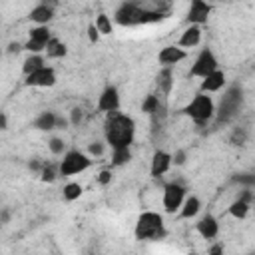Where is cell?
I'll list each match as a JSON object with an SVG mask.
<instances>
[{
	"label": "cell",
	"instance_id": "1",
	"mask_svg": "<svg viewBox=\"0 0 255 255\" xmlns=\"http://www.w3.org/2000/svg\"><path fill=\"white\" fill-rule=\"evenodd\" d=\"M106 141L114 147H129V143L133 141V135H135V122L126 116V114H118V112H112L108 116V122H106Z\"/></svg>",
	"mask_w": 255,
	"mask_h": 255
},
{
	"label": "cell",
	"instance_id": "2",
	"mask_svg": "<svg viewBox=\"0 0 255 255\" xmlns=\"http://www.w3.org/2000/svg\"><path fill=\"white\" fill-rule=\"evenodd\" d=\"M135 239L137 241H149V239H159L165 235L163 231V217L155 211H143L137 217L135 223Z\"/></svg>",
	"mask_w": 255,
	"mask_h": 255
},
{
	"label": "cell",
	"instance_id": "3",
	"mask_svg": "<svg viewBox=\"0 0 255 255\" xmlns=\"http://www.w3.org/2000/svg\"><path fill=\"white\" fill-rule=\"evenodd\" d=\"M183 112H185V116H189L193 122L205 124L207 120H211V116H213V112H215V106H213L211 98L201 92V94H197V96L183 108Z\"/></svg>",
	"mask_w": 255,
	"mask_h": 255
},
{
	"label": "cell",
	"instance_id": "4",
	"mask_svg": "<svg viewBox=\"0 0 255 255\" xmlns=\"http://www.w3.org/2000/svg\"><path fill=\"white\" fill-rule=\"evenodd\" d=\"M90 165H92V159H90L86 153L72 149V151H68V153L64 155V159H62V163H60V175H64V177L76 175V173H80V171H86Z\"/></svg>",
	"mask_w": 255,
	"mask_h": 255
},
{
	"label": "cell",
	"instance_id": "5",
	"mask_svg": "<svg viewBox=\"0 0 255 255\" xmlns=\"http://www.w3.org/2000/svg\"><path fill=\"white\" fill-rule=\"evenodd\" d=\"M213 70H217V58L213 56V52H211L209 48H205V50H201L199 56L195 58V62H193L189 74L195 76V78H205V76L211 74Z\"/></svg>",
	"mask_w": 255,
	"mask_h": 255
},
{
	"label": "cell",
	"instance_id": "6",
	"mask_svg": "<svg viewBox=\"0 0 255 255\" xmlns=\"http://www.w3.org/2000/svg\"><path fill=\"white\" fill-rule=\"evenodd\" d=\"M185 199V187L179 183H167L163 189V209L167 213H175Z\"/></svg>",
	"mask_w": 255,
	"mask_h": 255
},
{
	"label": "cell",
	"instance_id": "7",
	"mask_svg": "<svg viewBox=\"0 0 255 255\" xmlns=\"http://www.w3.org/2000/svg\"><path fill=\"white\" fill-rule=\"evenodd\" d=\"M50 38H52V34L48 30V26H36V28L30 30V36H28V42L24 44V48L30 54H40L46 48Z\"/></svg>",
	"mask_w": 255,
	"mask_h": 255
},
{
	"label": "cell",
	"instance_id": "8",
	"mask_svg": "<svg viewBox=\"0 0 255 255\" xmlns=\"http://www.w3.org/2000/svg\"><path fill=\"white\" fill-rule=\"evenodd\" d=\"M56 84V72L48 66H42L30 74H26V86H34V88H48Z\"/></svg>",
	"mask_w": 255,
	"mask_h": 255
},
{
	"label": "cell",
	"instance_id": "9",
	"mask_svg": "<svg viewBox=\"0 0 255 255\" xmlns=\"http://www.w3.org/2000/svg\"><path fill=\"white\" fill-rule=\"evenodd\" d=\"M209 12H211V6H209L205 0H191L189 10H187V22L199 26V24L207 22Z\"/></svg>",
	"mask_w": 255,
	"mask_h": 255
},
{
	"label": "cell",
	"instance_id": "10",
	"mask_svg": "<svg viewBox=\"0 0 255 255\" xmlns=\"http://www.w3.org/2000/svg\"><path fill=\"white\" fill-rule=\"evenodd\" d=\"M114 20H116L120 26H137V24H139V22H137V8L131 4V0L124 2V4L116 10Z\"/></svg>",
	"mask_w": 255,
	"mask_h": 255
},
{
	"label": "cell",
	"instance_id": "11",
	"mask_svg": "<svg viewBox=\"0 0 255 255\" xmlns=\"http://www.w3.org/2000/svg\"><path fill=\"white\" fill-rule=\"evenodd\" d=\"M118 108H120V94H118L116 88L108 86L98 98V110L106 112V114H112V112H118Z\"/></svg>",
	"mask_w": 255,
	"mask_h": 255
},
{
	"label": "cell",
	"instance_id": "12",
	"mask_svg": "<svg viewBox=\"0 0 255 255\" xmlns=\"http://www.w3.org/2000/svg\"><path fill=\"white\" fill-rule=\"evenodd\" d=\"M185 56H187V52H185L181 46H165V48H161L157 60H159V64H163V66H173V64H177V62H181Z\"/></svg>",
	"mask_w": 255,
	"mask_h": 255
},
{
	"label": "cell",
	"instance_id": "13",
	"mask_svg": "<svg viewBox=\"0 0 255 255\" xmlns=\"http://www.w3.org/2000/svg\"><path fill=\"white\" fill-rule=\"evenodd\" d=\"M171 165V155L163 149H157L151 159V177H161Z\"/></svg>",
	"mask_w": 255,
	"mask_h": 255
},
{
	"label": "cell",
	"instance_id": "14",
	"mask_svg": "<svg viewBox=\"0 0 255 255\" xmlns=\"http://www.w3.org/2000/svg\"><path fill=\"white\" fill-rule=\"evenodd\" d=\"M225 86V74L221 70H213L211 74H207L203 80H201V92L203 94H209V92H217Z\"/></svg>",
	"mask_w": 255,
	"mask_h": 255
},
{
	"label": "cell",
	"instance_id": "15",
	"mask_svg": "<svg viewBox=\"0 0 255 255\" xmlns=\"http://www.w3.org/2000/svg\"><path fill=\"white\" fill-rule=\"evenodd\" d=\"M197 233L203 237V239H213L217 233H219V223L213 215H205L199 219L197 223Z\"/></svg>",
	"mask_w": 255,
	"mask_h": 255
},
{
	"label": "cell",
	"instance_id": "16",
	"mask_svg": "<svg viewBox=\"0 0 255 255\" xmlns=\"http://www.w3.org/2000/svg\"><path fill=\"white\" fill-rule=\"evenodd\" d=\"M199 40H201V28L197 24H191L189 28L183 30V34L179 38V46L181 48H193L199 44Z\"/></svg>",
	"mask_w": 255,
	"mask_h": 255
},
{
	"label": "cell",
	"instance_id": "17",
	"mask_svg": "<svg viewBox=\"0 0 255 255\" xmlns=\"http://www.w3.org/2000/svg\"><path fill=\"white\" fill-rule=\"evenodd\" d=\"M52 14H54L52 6H48V4H38L36 8H32V12H30V20L36 22L38 26H46V24L52 20Z\"/></svg>",
	"mask_w": 255,
	"mask_h": 255
},
{
	"label": "cell",
	"instance_id": "18",
	"mask_svg": "<svg viewBox=\"0 0 255 255\" xmlns=\"http://www.w3.org/2000/svg\"><path fill=\"white\" fill-rule=\"evenodd\" d=\"M155 84H157L159 94L167 96V94L171 92V86H173V72H171V66H163V70H159Z\"/></svg>",
	"mask_w": 255,
	"mask_h": 255
},
{
	"label": "cell",
	"instance_id": "19",
	"mask_svg": "<svg viewBox=\"0 0 255 255\" xmlns=\"http://www.w3.org/2000/svg\"><path fill=\"white\" fill-rule=\"evenodd\" d=\"M179 209H181L179 215H181L183 219H189V217L197 215V211L201 209V203H199L197 197H187V199H183V203H181Z\"/></svg>",
	"mask_w": 255,
	"mask_h": 255
},
{
	"label": "cell",
	"instance_id": "20",
	"mask_svg": "<svg viewBox=\"0 0 255 255\" xmlns=\"http://www.w3.org/2000/svg\"><path fill=\"white\" fill-rule=\"evenodd\" d=\"M46 54H48V58H64L66 56V44L64 42H60L58 38H50L48 40V44H46Z\"/></svg>",
	"mask_w": 255,
	"mask_h": 255
},
{
	"label": "cell",
	"instance_id": "21",
	"mask_svg": "<svg viewBox=\"0 0 255 255\" xmlns=\"http://www.w3.org/2000/svg\"><path fill=\"white\" fill-rule=\"evenodd\" d=\"M34 128L36 129H42V131H48V129H54L56 128V114L52 112H44L36 118L34 122Z\"/></svg>",
	"mask_w": 255,
	"mask_h": 255
},
{
	"label": "cell",
	"instance_id": "22",
	"mask_svg": "<svg viewBox=\"0 0 255 255\" xmlns=\"http://www.w3.org/2000/svg\"><path fill=\"white\" fill-rule=\"evenodd\" d=\"M229 213H231L235 219H243V217L249 213V201L243 199V197L235 199V201L229 205Z\"/></svg>",
	"mask_w": 255,
	"mask_h": 255
},
{
	"label": "cell",
	"instance_id": "23",
	"mask_svg": "<svg viewBox=\"0 0 255 255\" xmlns=\"http://www.w3.org/2000/svg\"><path fill=\"white\" fill-rule=\"evenodd\" d=\"M159 110H161V102L155 94H149L141 104V112H145V114H157Z\"/></svg>",
	"mask_w": 255,
	"mask_h": 255
},
{
	"label": "cell",
	"instance_id": "24",
	"mask_svg": "<svg viewBox=\"0 0 255 255\" xmlns=\"http://www.w3.org/2000/svg\"><path fill=\"white\" fill-rule=\"evenodd\" d=\"M42 66H44V58H42L40 54H32V56H28V58L24 60L22 70H24V74H30V72H34V70H38V68H42Z\"/></svg>",
	"mask_w": 255,
	"mask_h": 255
},
{
	"label": "cell",
	"instance_id": "25",
	"mask_svg": "<svg viewBox=\"0 0 255 255\" xmlns=\"http://www.w3.org/2000/svg\"><path fill=\"white\" fill-rule=\"evenodd\" d=\"M129 159H131L129 147H114V157H112V163L114 165H124Z\"/></svg>",
	"mask_w": 255,
	"mask_h": 255
},
{
	"label": "cell",
	"instance_id": "26",
	"mask_svg": "<svg viewBox=\"0 0 255 255\" xmlns=\"http://www.w3.org/2000/svg\"><path fill=\"white\" fill-rule=\"evenodd\" d=\"M82 185L80 183H76V181H72V183H68L66 187H64V199L66 201H74V199H78L80 195H82Z\"/></svg>",
	"mask_w": 255,
	"mask_h": 255
},
{
	"label": "cell",
	"instance_id": "27",
	"mask_svg": "<svg viewBox=\"0 0 255 255\" xmlns=\"http://www.w3.org/2000/svg\"><path fill=\"white\" fill-rule=\"evenodd\" d=\"M96 28H98V32L100 34H112V20L106 16V14H100L98 18H96V24H94Z\"/></svg>",
	"mask_w": 255,
	"mask_h": 255
},
{
	"label": "cell",
	"instance_id": "28",
	"mask_svg": "<svg viewBox=\"0 0 255 255\" xmlns=\"http://www.w3.org/2000/svg\"><path fill=\"white\" fill-rule=\"evenodd\" d=\"M40 173H42V181H48V183H52V181L56 179V175H58L52 163H48V165H42Z\"/></svg>",
	"mask_w": 255,
	"mask_h": 255
},
{
	"label": "cell",
	"instance_id": "29",
	"mask_svg": "<svg viewBox=\"0 0 255 255\" xmlns=\"http://www.w3.org/2000/svg\"><path fill=\"white\" fill-rule=\"evenodd\" d=\"M48 145H50V151H52L54 155H60V153H64V141H62L60 137H52Z\"/></svg>",
	"mask_w": 255,
	"mask_h": 255
},
{
	"label": "cell",
	"instance_id": "30",
	"mask_svg": "<svg viewBox=\"0 0 255 255\" xmlns=\"http://www.w3.org/2000/svg\"><path fill=\"white\" fill-rule=\"evenodd\" d=\"M245 139H247V133H245L241 128L235 129L233 135H231V143H233V145H241V143H245Z\"/></svg>",
	"mask_w": 255,
	"mask_h": 255
},
{
	"label": "cell",
	"instance_id": "31",
	"mask_svg": "<svg viewBox=\"0 0 255 255\" xmlns=\"http://www.w3.org/2000/svg\"><path fill=\"white\" fill-rule=\"evenodd\" d=\"M98 181H100L102 185H108V183L112 181V171H108V169L100 171V175H98Z\"/></svg>",
	"mask_w": 255,
	"mask_h": 255
},
{
	"label": "cell",
	"instance_id": "32",
	"mask_svg": "<svg viewBox=\"0 0 255 255\" xmlns=\"http://www.w3.org/2000/svg\"><path fill=\"white\" fill-rule=\"evenodd\" d=\"M88 38H90V42H98V38H100V32H98V28L94 24L88 26Z\"/></svg>",
	"mask_w": 255,
	"mask_h": 255
},
{
	"label": "cell",
	"instance_id": "33",
	"mask_svg": "<svg viewBox=\"0 0 255 255\" xmlns=\"http://www.w3.org/2000/svg\"><path fill=\"white\" fill-rule=\"evenodd\" d=\"M171 163H175V165H183V163H185V151H177L175 155H171Z\"/></svg>",
	"mask_w": 255,
	"mask_h": 255
},
{
	"label": "cell",
	"instance_id": "34",
	"mask_svg": "<svg viewBox=\"0 0 255 255\" xmlns=\"http://www.w3.org/2000/svg\"><path fill=\"white\" fill-rule=\"evenodd\" d=\"M102 151H104V145L102 143H90V153L92 155H102Z\"/></svg>",
	"mask_w": 255,
	"mask_h": 255
},
{
	"label": "cell",
	"instance_id": "35",
	"mask_svg": "<svg viewBox=\"0 0 255 255\" xmlns=\"http://www.w3.org/2000/svg\"><path fill=\"white\" fill-rule=\"evenodd\" d=\"M80 122H82V110H80V108H74V110H72V124L78 126Z\"/></svg>",
	"mask_w": 255,
	"mask_h": 255
},
{
	"label": "cell",
	"instance_id": "36",
	"mask_svg": "<svg viewBox=\"0 0 255 255\" xmlns=\"http://www.w3.org/2000/svg\"><path fill=\"white\" fill-rule=\"evenodd\" d=\"M20 48H22V46H20L18 42H12V44L8 46V52H10V54H14V52L18 54V52H20Z\"/></svg>",
	"mask_w": 255,
	"mask_h": 255
},
{
	"label": "cell",
	"instance_id": "37",
	"mask_svg": "<svg viewBox=\"0 0 255 255\" xmlns=\"http://www.w3.org/2000/svg\"><path fill=\"white\" fill-rule=\"evenodd\" d=\"M6 126H8V120L4 114H0V129H6Z\"/></svg>",
	"mask_w": 255,
	"mask_h": 255
},
{
	"label": "cell",
	"instance_id": "38",
	"mask_svg": "<svg viewBox=\"0 0 255 255\" xmlns=\"http://www.w3.org/2000/svg\"><path fill=\"white\" fill-rule=\"evenodd\" d=\"M56 128H66V120H62V118L56 116Z\"/></svg>",
	"mask_w": 255,
	"mask_h": 255
},
{
	"label": "cell",
	"instance_id": "39",
	"mask_svg": "<svg viewBox=\"0 0 255 255\" xmlns=\"http://www.w3.org/2000/svg\"><path fill=\"white\" fill-rule=\"evenodd\" d=\"M221 251H223V247H221V245H215V247H211V249H209V253H213V255H217V253H221Z\"/></svg>",
	"mask_w": 255,
	"mask_h": 255
},
{
	"label": "cell",
	"instance_id": "40",
	"mask_svg": "<svg viewBox=\"0 0 255 255\" xmlns=\"http://www.w3.org/2000/svg\"><path fill=\"white\" fill-rule=\"evenodd\" d=\"M0 56H2V50H0Z\"/></svg>",
	"mask_w": 255,
	"mask_h": 255
}]
</instances>
